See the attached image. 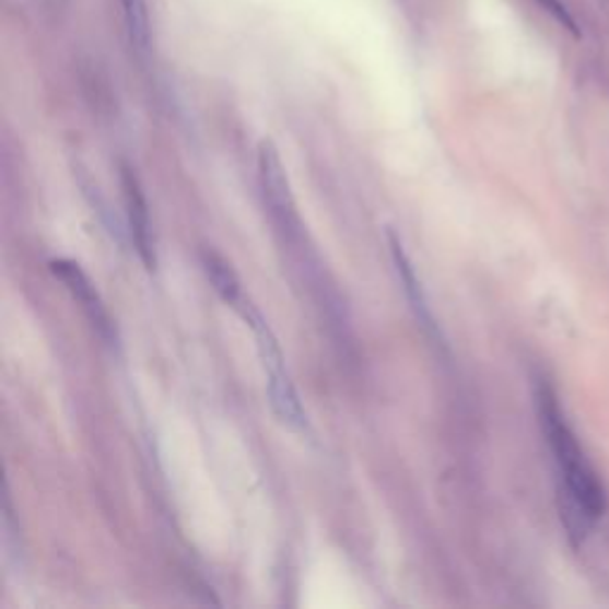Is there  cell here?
I'll return each mask as SVG.
<instances>
[{"instance_id": "obj_1", "label": "cell", "mask_w": 609, "mask_h": 609, "mask_svg": "<svg viewBox=\"0 0 609 609\" xmlns=\"http://www.w3.org/2000/svg\"><path fill=\"white\" fill-rule=\"evenodd\" d=\"M536 405L540 429L546 433L550 453L558 462L562 493H564V522L572 536H584L595 519H600L607 507V493L598 471L593 469L581 448L576 433L566 424L558 394L546 382L536 388Z\"/></svg>"}, {"instance_id": "obj_2", "label": "cell", "mask_w": 609, "mask_h": 609, "mask_svg": "<svg viewBox=\"0 0 609 609\" xmlns=\"http://www.w3.org/2000/svg\"><path fill=\"white\" fill-rule=\"evenodd\" d=\"M121 191H125L129 232H131L133 243H137V253L148 272H153V269L157 267V250H155V234L151 226V214H148V202L143 198L137 174H133L127 165L121 167Z\"/></svg>"}, {"instance_id": "obj_3", "label": "cell", "mask_w": 609, "mask_h": 609, "mask_svg": "<svg viewBox=\"0 0 609 609\" xmlns=\"http://www.w3.org/2000/svg\"><path fill=\"white\" fill-rule=\"evenodd\" d=\"M257 169H260V184L269 210H272V214L283 226H289L295 220V206L291 198L286 172H283V165L272 141L260 143V151H257Z\"/></svg>"}, {"instance_id": "obj_4", "label": "cell", "mask_w": 609, "mask_h": 609, "mask_svg": "<svg viewBox=\"0 0 609 609\" xmlns=\"http://www.w3.org/2000/svg\"><path fill=\"white\" fill-rule=\"evenodd\" d=\"M50 272L56 274L65 283L67 291L77 297L81 309H84L86 317L91 319L93 327L98 329V333L105 338V341H113L110 317L105 313V305L101 301L96 286H93L91 279L81 272V267L72 260H52Z\"/></svg>"}, {"instance_id": "obj_5", "label": "cell", "mask_w": 609, "mask_h": 609, "mask_svg": "<svg viewBox=\"0 0 609 609\" xmlns=\"http://www.w3.org/2000/svg\"><path fill=\"white\" fill-rule=\"evenodd\" d=\"M388 246H390V255H394V265H396V272H398L400 283L405 289V295H408V301L414 309L419 324H422V327H426V329H433V317H431V309H429L422 283H419L410 257H408V253H405L400 238L394 232H388Z\"/></svg>"}, {"instance_id": "obj_6", "label": "cell", "mask_w": 609, "mask_h": 609, "mask_svg": "<svg viewBox=\"0 0 609 609\" xmlns=\"http://www.w3.org/2000/svg\"><path fill=\"white\" fill-rule=\"evenodd\" d=\"M202 267H206V274L212 283V289L220 293L222 301L232 307H241V303H243L241 281L232 269V265H229L224 257H220L216 253L206 250L202 253Z\"/></svg>"}, {"instance_id": "obj_7", "label": "cell", "mask_w": 609, "mask_h": 609, "mask_svg": "<svg viewBox=\"0 0 609 609\" xmlns=\"http://www.w3.org/2000/svg\"><path fill=\"white\" fill-rule=\"evenodd\" d=\"M131 46L145 52L151 46V12L145 0H117Z\"/></svg>"}, {"instance_id": "obj_8", "label": "cell", "mask_w": 609, "mask_h": 609, "mask_svg": "<svg viewBox=\"0 0 609 609\" xmlns=\"http://www.w3.org/2000/svg\"><path fill=\"white\" fill-rule=\"evenodd\" d=\"M536 3L543 8L554 22H560L566 32H572L574 36H578V24L570 12V8H566L562 0H536Z\"/></svg>"}]
</instances>
